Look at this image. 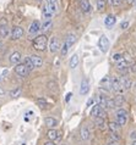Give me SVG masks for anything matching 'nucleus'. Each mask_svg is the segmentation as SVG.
<instances>
[{
	"label": "nucleus",
	"mask_w": 136,
	"mask_h": 145,
	"mask_svg": "<svg viewBox=\"0 0 136 145\" xmlns=\"http://www.w3.org/2000/svg\"><path fill=\"white\" fill-rule=\"evenodd\" d=\"M33 48L37 51H44L48 46V38L46 34H39L33 39Z\"/></svg>",
	"instance_id": "nucleus-1"
},
{
	"label": "nucleus",
	"mask_w": 136,
	"mask_h": 145,
	"mask_svg": "<svg viewBox=\"0 0 136 145\" xmlns=\"http://www.w3.org/2000/svg\"><path fill=\"white\" fill-rule=\"evenodd\" d=\"M76 40H77V38H76L75 34H67L66 35V38H65V40H64V43L61 45V49H60L63 56H65L67 54V51H69L70 48L76 43Z\"/></svg>",
	"instance_id": "nucleus-2"
},
{
	"label": "nucleus",
	"mask_w": 136,
	"mask_h": 145,
	"mask_svg": "<svg viewBox=\"0 0 136 145\" xmlns=\"http://www.w3.org/2000/svg\"><path fill=\"white\" fill-rule=\"evenodd\" d=\"M115 122L120 127L125 126L127 122V111L124 110V108H118L117 112H115Z\"/></svg>",
	"instance_id": "nucleus-3"
},
{
	"label": "nucleus",
	"mask_w": 136,
	"mask_h": 145,
	"mask_svg": "<svg viewBox=\"0 0 136 145\" xmlns=\"http://www.w3.org/2000/svg\"><path fill=\"white\" fill-rule=\"evenodd\" d=\"M112 90H113L115 94H120V93L124 91V88L121 86L120 78L119 77H112Z\"/></svg>",
	"instance_id": "nucleus-4"
},
{
	"label": "nucleus",
	"mask_w": 136,
	"mask_h": 145,
	"mask_svg": "<svg viewBox=\"0 0 136 145\" xmlns=\"http://www.w3.org/2000/svg\"><path fill=\"white\" fill-rule=\"evenodd\" d=\"M30 71L31 70L25 65V63H18V65H16V67H15L16 74L20 76V77H27V76L30 74Z\"/></svg>",
	"instance_id": "nucleus-5"
},
{
	"label": "nucleus",
	"mask_w": 136,
	"mask_h": 145,
	"mask_svg": "<svg viewBox=\"0 0 136 145\" xmlns=\"http://www.w3.org/2000/svg\"><path fill=\"white\" fill-rule=\"evenodd\" d=\"M98 49L102 51V53H107L108 49H109V39L107 38V35H101V38L98 40Z\"/></svg>",
	"instance_id": "nucleus-6"
},
{
	"label": "nucleus",
	"mask_w": 136,
	"mask_h": 145,
	"mask_svg": "<svg viewBox=\"0 0 136 145\" xmlns=\"http://www.w3.org/2000/svg\"><path fill=\"white\" fill-rule=\"evenodd\" d=\"M60 49H61L60 40H59L57 37H53L49 42V51L50 53H58Z\"/></svg>",
	"instance_id": "nucleus-7"
},
{
	"label": "nucleus",
	"mask_w": 136,
	"mask_h": 145,
	"mask_svg": "<svg viewBox=\"0 0 136 145\" xmlns=\"http://www.w3.org/2000/svg\"><path fill=\"white\" fill-rule=\"evenodd\" d=\"M23 34H25L23 28L20 27V26H16V27L13 28V31H11L10 37H11V39H13V40H18V39H21L23 37Z\"/></svg>",
	"instance_id": "nucleus-8"
},
{
	"label": "nucleus",
	"mask_w": 136,
	"mask_h": 145,
	"mask_svg": "<svg viewBox=\"0 0 136 145\" xmlns=\"http://www.w3.org/2000/svg\"><path fill=\"white\" fill-rule=\"evenodd\" d=\"M41 28H42V25H41V22L39 21H33L31 23V26H30V28H28V37L31 38V37H33L34 34H37L39 31H41Z\"/></svg>",
	"instance_id": "nucleus-9"
},
{
	"label": "nucleus",
	"mask_w": 136,
	"mask_h": 145,
	"mask_svg": "<svg viewBox=\"0 0 136 145\" xmlns=\"http://www.w3.org/2000/svg\"><path fill=\"white\" fill-rule=\"evenodd\" d=\"M90 91V80L88 78H83L80 84V94L81 95H87Z\"/></svg>",
	"instance_id": "nucleus-10"
},
{
	"label": "nucleus",
	"mask_w": 136,
	"mask_h": 145,
	"mask_svg": "<svg viewBox=\"0 0 136 145\" xmlns=\"http://www.w3.org/2000/svg\"><path fill=\"white\" fill-rule=\"evenodd\" d=\"M79 5H80V9H81L82 12L90 14L92 11V6H91L88 0H79Z\"/></svg>",
	"instance_id": "nucleus-11"
},
{
	"label": "nucleus",
	"mask_w": 136,
	"mask_h": 145,
	"mask_svg": "<svg viewBox=\"0 0 136 145\" xmlns=\"http://www.w3.org/2000/svg\"><path fill=\"white\" fill-rule=\"evenodd\" d=\"M9 61H10V63H13V65H18V63H21V61H22L21 53H18V51H14V53L10 55Z\"/></svg>",
	"instance_id": "nucleus-12"
},
{
	"label": "nucleus",
	"mask_w": 136,
	"mask_h": 145,
	"mask_svg": "<svg viewBox=\"0 0 136 145\" xmlns=\"http://www.w3.org/2000/svg\"><path fill=\"white\" fill-rule=\"evenodd\" d=\"M80 137H81V139L83 140V142H87L90 138H91V131L90 128L87 126H83L81 128V131H80Z\"/></svg>",
	"instance_id": "nucleus-13"
},
{
	"label": "nucleus",
	"mask_w": 136,
	"mask_h": 145,
	"mask_svg": "<svg viewBox=\"0 0 136 145\" xmlns=\"http://www.w3.org/2000/svg\"><path fill=\"white\" fill-rule=\"evenodd\" d=\"M30 59H31L32 63L34 65V68H38V67L43 66V59L41 57V56H38V55H30Z\"/></svg>",
	"instance_id": "nucleus-14"
},
{
	"label": "nucleus",
	"mask_w": 136,
	"mask_h": 145,
	"mask_svg": "<svg viewBox=\"0 0 136 145\" xmlns=\"http://www.w3.org/2000/svg\"><path fill=\"white\" fill-rule=\"evenodd\" d=\"M102 111H103V107L99 105V104H96V105H93V107H92V110H91V116L93 118L99 117L101 114H102Z\"/></svg>",
	"instance_id": "nucleus-15"
},
{
	"label": "nucleus",
	"mask_w": 136,
	"mask_h": 145,
	"mask_svg": "<svg viewBox=\"0 0 136 145\" xmlns=\"http://www.w3.org/2000/svg\"><path fill=\"white\" fill-rule=\"evenodd\" d=\"M93 122H94V124H96V127L97 128H99V129H104L106 128V118L104 117H96L94 120H93Z\"/></svg>",
	"instance_id": "nucleus-16"
},
{
	"label": "nucleus",
	"mask_w": 136,
	"mask_h": 145,
	"mask_svg": "<svg viewBox=\"0 0 136 145\" xmlns=\"http://www.w3.org/2000/svg\"><path fill=\"white\" fill-rule=\"evenodd\" d=\"M44 123H46V126H48L49 128H55L58 126V120L57 118H54V117H46L44 120Z\"/></svg>",
	"instance_id": "nucleus-17"
},
{
	"label": "nucleus",
	"mask_w": 136,
	"mask_h": 145,
	"mask_svg": "<svg viewBox=\"0 0 136 145\" xmlns=\"http://www.w3.org/2000/svg\"><path fill=\"white\" fill-rule=\"evenodd\" d=\"M115 22H117V18H115V16L114 15H108L107 17L104 18V25L107 27H113L115 25Z\"/></svg>",
	"instance_id": "nucleus-18"
},
{
	"label": "nucleus",
	"mask_w": 136,
	"mask_h": 145,
	"mask_svg": "<svg viewBox=\"0 0 136 145\" xmlns=\"http://www.w3.org/2000/svg\"><path fill=\"white\" fill-rule=\"evenodd\" d=\"M120 82H121L124 90H129L131 88V86H133V82H131L130 78H127V77H120Z\"/></svg>",
	"instance_id": "nucleus-19"
},
{
	"label": "nucleus",
	"mask_w": 136,
	"mask_h": 145,
	"mask_svg": "<svg viewBox=\"0 0 136 145\" xmlns=\"http://www.w3.org/2000/svg\"><path fill=\"white\" fill-rule=\"evenodd\" d=\"M47 137L49 138V140L54 142V140H57V139L59 138V132L55 131L54 128H50V129L48 131V133H47Z\"/></svg>",
	"instance_id": "nucleus-20"
},
{
	"label": "nucleus",
	"mask_w": 136,
	"mask_h": 145,
	"mask_svg": "<svg viewBox=\"0 0 136 145\" xmlns=\"http://www.w3.org/2000/svg\"><path fill=\"white\" fill-rule=\"evenodd\" d=\"M36 103H37V105L41 108H43V110H47V108H49V106H50L49 103H48L44 98H38L36 100Z\"/></svg>",
	"instance_id": "nucleus-21"
},
{
	"label": "nucleus",
	"mask_w": 136,
	"mask_h": 145,
	"mask_svg": "<svg viewBox=\"0 0 136 145\" xmlns=\"http://www.w3.org/2000/svg\"><path fill=\"white\" fill-rule=\"evenodd\" d=\"M11 34V32L7 26H0V38H7Z\"/></svg>",
	"instance_id": "nucleus-22"
},
{
	"label": "nucleus",
	"mask_w": 136,
	"mask_h": 145,
	"mask_svg": "<svg viewBox=\"0 0 136 145\" xmlns=\"http://www.w3.org/2000/svg\"><path fill=\"white\" fill-rule=\"evenodd\" d=\"M51 27H53V22H51V20H44V22H42V28L41 29L43 32H47V31H49Z\"/></svg>",
	"instance_id": "nucleus-23"
},
{
	"label": "nucleus",
	"mask_w": 136,
	"mask_h": 145,
	"mask_svg": "<svg viewBox=\"0 0 136 145\" xmlns=\"http://www.w3.org/2000/svg\"><path fill=\"white\" fill-rule=\"evenodd\" d=\"M79 65V54H74L70 59V67L71 68H76Z\"/></svg>",
	"instance_id": "nucleus-24"
},
{
	"label": "nucleus",
	"mask_w": 136,
	"mask_h": 145,
	"mask_svg": "<svg viewBox=\"0 0 136 145\" xmlns=\"http://www.w3.org/2000/svg\"><path fill=\"white\" fill-rule=\"evenodd\" d=\"M108 128H109V132L110 133H118L119 129H120V126L117 123V122H110L109 123V126H108Z\"/></svg>",
	"instance_id": "nucleus-25"
},
{
	"label": "nucleus",
	"mask_w": 136,
	"mask_h": 145,
	"mask_svg": "<svg viewBox=\"0 0 136 145\" xmlns=\"http://www.w3.org/2000/svg\"><path fill=\"white\" fill-rule=\"evenodd\" d=\"M42 15H43V18L44 20H50L51 17H53V12H50L49 10H48V7L47 6H44L43 7V10H42Z\"/></svg>",
	"instance_id": "nucleus-26"
},
{
	"label": "nucleus",
	"mask_w": 136,
	"mask_h": 145,
	"mask_svg": "<svg viewBox=\"0 0 136 145\" xmlns=\"http://www.w3.org/2000/svg\"><path fill=\"white\" fill-rule=\"evenodd\" d=\"M114 103H115V106H121L125 103V98L123 95H118L114 98Z\"/></svg>",
	"instance_id": "nucleus-27"
},
{
	"label": "nucleus",
	"mask_w": 136,
	"mask_h": 145,
	"mask_svg": "<svg viewBox=\"0 0 136 145\" xmlns=\"http://www.w3.org/2000/svg\"><path fill=\"white\" fill-rule=\"evenodd\" d=\"M106 4H107V0H97V10L103 11L106 9Z\"/></svg>",
	"instance_id": "nucleus-28"
},
{
	"label": "nucleus",
	"mask_w": 136,
	"mask_h": 145,
	"mask_svg": "<svg viewBox=\"0 0 136 145\" xmlns=\"http://www.w3.org/2000/svg\"><path fill=\"white\" fill-rule=\"evenodd\" d=\"M123 59H124V55H123V54H120V53H115V54L113 55V57H112V60H113V62H115V63L120 62Z\"/></svg>",
	"instance_id": "nucleus-29"
},
{
	"label": "nucleus",
	"mask_w": 136,
	"mask_h": 145,
	"mask_svg": "<svg viewBox=\"0 0 136 145\" xmlns=\"http://www.w3.org/2000/svg\"><path fill=\"white\" fill-rule=\"evenodd\" d=\"M23 63L30 68V70H33L34 68V65L32 63V61H31V59H30V56H27V57H25V61H23Z\"/></svg>",
	"instance_id": "nucleus-30"
},
{
	"label": "nucleus",
	"mask_w": 136,
	"mask_h": 145,
	"mask_svg": "<svg viewBox=\"0 0 136 145\" xmlns=\"http://www.w3.org/2000/svg\"><path fill=\"white\" fill-rule=\"evenodd\" d=\"M108 140H113V142H119L120 140V135L118 133H110L109 134V139Z\"/></svg>",
	"instance_id": "nucleus-31"
},
{
	"label": "nucleus",
	"mask_w": 136,
	"mask_h": 145,
	"mask_svg": "<svg viewBox=\"0 0 136 145\" xmlns=\"http://www.w3.org/2000/svg\"><path fill=\"white\" fill-rule=\"evenodd\" d=\"M106 108H114L115 107V103H114V99H107V103H106Z\"/></svg>",
	"instance_id": "nucleus-32"
},
{
	"label": "nucleus",
	"mask_w": 136,
	"mask_h": 145,
	"mask_svg": "<svg viewBox=\"0 0 136 145\" xmlns=\"http://www.w3.org/2000/svg\"><path fill=\"white\" fill-rule=\"evenodd\" d=\"M20 94H21V88H15L14 90H11L10 95L13 96V98H18Z\"/></svg>",
	"instance_id": "nucleus-33"
},
{
	"label": "nucleus",
	"mask_w": 136,
	"mask_h": 145,
	"mask_svg": "<svg viewBox=\"0 0 136 145\" xmlns=\"http://www.w3.org/2000/svg\"><path fill=\"white\" fill-rule=\"evenodd\" d=\"M46 6L48 7V10H49L50 12H53V14L57 12V4H48V3H47Z\"/></svg>",
	"instance_id": "nucleus-34"
},
{
	"label": "nucleus",
	"mask_w": 136,
	"mask_h": 145,
	"mask_svg": "<svg viewBox=\"0 0 136 145\" xmlns=\"http://www.w3.org/2000/svg\"><path fill=\"white\" fill-rule=\"evenodd\" d=\"M121 4V0H112V5L113 6H119Z\"/></svg>",
	"instance_id": "nucleus-35"
},
{
	"label": "nucleus",
	"mask_w": 136,
	"mask_h": 145,
	"mask_svg": "<svg viewBox=\"0 0 136 145\" xmlns=\"http://www.w3.org/2000/svg\"><path fill=\"white\" fill-rule=\"evenodd\" d=\"M127 26H129V22L127 21H125V22H123L121 25H120V27H121V29H126L127 28Z\"/></svg>",
	"instance_id": "nucleus-36"
},
{
	"label": "nucleus",
	"mask_w": 136,
	"mask_h": 145,
	"mask_svg": "<svg viewBox=\"0 0 136 145\" xmlns=\"http://www.w3.org/2000/svg\"><path fill=\"white\" fill-rule=\"evenodd\" d=\"M106 145H119L118 142H113V140H108V142L106 143Z\"/></svg>",
	"instance_id": "nucleus-37"
},
{
	"label": "nucleus",
	"mask_w": 136,
	"mask_h": 145,
	"mask_svg": "<svg viewBox=\"0 0 136 145\" xmlns=\"http://www.w3.org/2000/svg\"><path fill=\"white\" fill-rule=\"evenodd\" d=\"M0 26H7V21L5 18H1L0 20Z\"/></svg>",
	"instance_id": "nucleus-38"
},
{
	"label": "nucleus",
	"mask_w": 136,
	"mask_h": 145,
	"mask_svg": "<svg viewBox=\"0 0 136 145\" xmlns=\"http://www.w3.org/2000/svg\"><path fill=\"white\" fill-rule=\"evenodd\" d=\"M130 138L134 139V140H136V131H134V132L130 133Z\"/></svg>",
	"instance_id": "nucleus-39"
},
{
	"label": "nucleus",
	"mask_w": 136,
	"mask_h": 145,
	"mask_svg": "<svg viewBox=\"0 0 136 145\" xmlns=\"http://www.w3.org/2000/svg\"><path fill=\"white\" fill-rule=\"evenodd\" d=\"M4 95H5V90H4L3 88L0 87V98H1V96H4Z\"/></svg>",
	"instance_id": "nucleus-40"
},
{
	"label": "nucleus",
	"mask_w": 136,
	"mask_h": 145,
	"mask_svg": "<svg viewBox=\"0 0 136 145\" xmlns=\"http://www.w3.org/2000/svg\"><path fill=\"white\" fill-rule=\"evenodd\" d=\"M71 96H73V94H71V93H69V94L66 95V99H65V100H66V103H67V101H69V100H70V98H71Z\"/></svg>",
	"instance_id": "nucleus-41"
},
{
	"label": "nucleus",
	"mask_w": 136,
	"mask_h": 145,
	"mask_svg": "<svg viewBox=\"0 0 136 145\" xmlns=\"http://www.w3.org/2000/svg\"><path fill=\"white\" fill-rule=\"evenodd\" d=\"M92 104H93V99H90V100H88V101H87V106H88V107H90V106L92 105Z\"/></svg>",
	"instance_id": "nucleus-42"
},
{
	"label": "nucleus",
	"mask_w": 136,
	"mask_h": 145,
	"mask_svg": "<svg viewBox=\"0 0 136 145\" xmlns=\"http://www.w3.org/2000/svg\"><path fill=\"white\" fill-rule=\"evenodd\" d=\"M57 1H58V0H47V3H48V4H55Z\"/></svg>",
	"instance_id": "nucleus-43"
},
{
	"label": "nucleus",
	"mask_w": 136,
	"mask_h": 145,
	"mask_svg": "<svg viewBox=\"0 0 136 145\" xmlns=\"http://www.w3.org/2000/svg\"><path fill=\"white\" fill-rule=\"evenodd\" d=\"M44 145H55V144H54V142H51V140H49V142H47Z\"/></svg>",
	"instance_id": "nucleus-44"
},
{
	"label": "nucleus",
	"mask_w": 136,
	"mask_h": 145,
	"mask_svg": "<svg viewBox=\"0 0 136 145\" xmlns=\"http://www.w3.org/2000/svg\"><path fill=\"white\" fill-rule=\"evenodd\" d=\"M126 1L129 3V4H135V1H136V0H126Z\"/></svg>",
	"instance_id": "nucleus-45"
},
{
	"label": "nucleus",
	"mask_w": 136,
	"mask_h": 145,
	"mask_svg": "<svg viewBox=\"0 0 136 145\" xmlns=\"http://www.w3.org/2000/svg\"><path fill=\"white\" fill-rule=\"evenodd\" d=\"M131 145H136V140H134V142H133V144H131Z\"/></svg>",
	"instance_id": "nucleus-46"
},
{
	"label": "nucleus",
	"mask_w": 136,
	"mask_h": 145,
	"mask_svg": "<svg viewBox=\"0 0 136 145\" xmlns=\"http://www.w3.org/2000/svg\"><path fill=\"white\" fill-rule=\"evenodd\" d=\"M4 77H3V76H0V82H1V79H3Z\"/></svg>",
	"instance_id": "nucleus-47"
},
{
	"label": "nucleus",
	"mask_w": 136,
	"mask_h": 145,
	"mask_svg": "<svg viewBox=\"0 0 136 145\" xmlns=\"http://www.w3.org/2000/svg\"><path fill=\"white\" fill-rule=\"evenodd\" d=\"M107 1H108V3H109V4H112V0H107Z\"/></svg>",
	"instance_id": "nucleus-48"
}]
</instances>
